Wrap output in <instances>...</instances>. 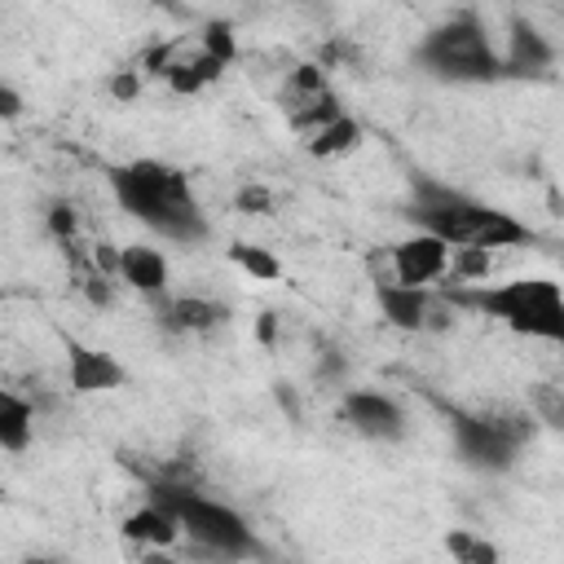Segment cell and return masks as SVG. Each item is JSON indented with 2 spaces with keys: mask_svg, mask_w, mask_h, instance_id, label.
I'll use <instances>...</instances> for the list:
<instances>
[{
  "mask_svg": "<svg viewBox=\"0 0 564 564\" xmlns=\"http://www.w3.org/2000/svg\"><path fill=\"white\" fill-rule=\"evenodd\" d=\"M441 295L454 308L494 317L520 339H542L564 348V286L551 278H507V282H471V286L441 282Z\"/></svg>",
  "mask_w": 564,
  "mask_h": 564,
  "instance_id": "4",
  "label": "cell"
},
{
  "mask_svg": "<svg viewBox=\"0 0 564 564\" xmlns=\"http://www.w3.org/2000/svg\"><path fill=\"white\" fill-rule=\"evenodd\" d=\"M555 62V48L551 40L524 18V13H511L507 18V48H502V75L507 79H538L546 75Z\"/></svg>",
  "mask_w": 564,
  "mask_h": 564,
  "instance_id": "12",
  "label": "cell"
},
{
  "mask_svg": "<svg viewBox=\"0 0 564 564\" xmlns=\"http://www.w3.org/2000/svg\"><path fill=\"white\" fill-rule=\"evenodd\" d=\"M260 339H273V313L260 317Z\"/></svg>",
  "mask_w": 564,
  "mask_h": 564,
  "instance_id": "27",
  "label": "cell"
},
{
  "mask_svg": "<svg viewBox=\"0 0 564 564\" xmlns=\"http://www.w3.org/2000/svg\"><path fill=\"white\" fill-rule=\"evenodd\" d=\"M66 383H70V392H79V397L115 392V388L128 383V370H123L110 352L70 339V344H66Z\"/></svg>",
  "mask_w": 564,
  "mask_h": 564,
  "instance_id": "13",
  "label": "cell"
},
{
  "mask_svg": "<svg viewBox=\"0 0 564 564\" xmlns=\"http://www.w3.org/2000/svg\"><path fill=\"white\" fill-rule=\"evenodd\" d=\"M145 502L163 507L176 524H181V538L189 542L194 555L203 560H220V564H238V560H256L264 555L256 529L220 498L212 494H198L189 480L176 476V467L167 471H145Z\"/></svg>",
  "mask_w": 564,
  "mask_h": 564,
  "instance_id": "3",
  "label": "cell"
},
{
  "mask_svg": "<svg viewBox=\"0 0 564 564\" xmlns=\"http://www.w3.org/2000/svg\"><path fill=\"white\" fill-rule=\"evenodd\" d=\"M44 229H48V238L62 242V247L79 242V216H75V203L53 198V203L44 207Z\"/></svg>",
  "mask_w": 564,
  "mask_h": 564,
  "instance_id": "22",
  "label": "cell"
},
{
  "mask_svg": "<svg viewBox=\"0 0 564 564\" xmlns=\"http://www.w3.org/2000/svg\"><path fill=\"white\" fill-rule=\"evenodd\" d=\"M234 203H238V212H251V216H264V212H273V194H269L264 185H242Z\"/></svg>",
  "mask_w": 564,
  "mask_h": 564,
  "instance_id": "24",
  "label": "cell"
},
{
  "mask_svg": "<svg viewBox=\"0 0 564 564\" xmlns=\"http://www.w3.org/2000/svg\"><path fill=\"white\" fill-rule=\"evenodd\" d=\"M106 185L123 216L150 229L163 242L198 247L212 234V220L189 185V176L163 159H128L106 167Z\"/></svg>",
  "mask_w": 564,
  "mask_h": 564,
  "instance_id": "2",
  "label": "cell"
},
{
  "mask_svg": "<svg viewBox=\"0 0 564 564\" xmlns=\"http://www.w3.org/2000/svg\"><path fill=\"white\" fill-rule=\"evenodd\" d=\"M220 70H225V66L198 48L194 57H185V62L176 57V62H172V70H167V84H172L176 93H198V88L216 84V79H220Z\"/></svg>",
  "mask_w": 564,
  "mask_h": 564,
  "instance_id": "18",
  "label": "cell"
},
{
  "mask_svg": "<svg viewBox=\"0 0 564 564\" xmlns=\"http://www.w3.org/2000/svg\"><path fill=\"white\" fill-rule=\"evenodd\" d=\"M449 260H454V251H449L441 238H432V234H410V238H401V242L392 247L388 269H392V278L405 282V286H441V278L449 273Z\"/></svg>",
  "mask_w": 564,
  "mask_h": 564,
  "instance_id": "11",
  "label": "cell"
},
{
  "mask_svg": "<svg viewBox=\"0 0 564 564\" xmlns=\"http://www.w3.org/2000/svg\"><path fill=\"white\" fill-rule=\"evenodd\" d=\"M414 66L441 84H498V79H507L502 75V48L494 44L485 18L471 9L436 22L414 44Z\"/></svg>",
  "mask_w": 564,
  "mask_h": 564,
  "instance_id": "5",
  "label": "cell"
},
{
  "mask_svg": "<svg viewBox=\"0 0 564 564\" xmlns=\"http://www.w3.org/2000/svg\"><path fill=\"white\" fill-rule=\"evenodd\" d=\"M361 145V123L352 119V115H339L335 123H326L322 132H313L308 141H304V150L313 154V159H335V154H348V150H357Z\"/></svg>",
  "mask_w": 564,
  "mask_h": 564,
  "instance_id": "17",
  "label": "cell"
},
{
  "mask_svg": "<svg viewBox=\"0 0 564 564\" xmlns=\"http://www.w3.org/2000/svg\"><path fill=\"white\" fill-rule=\"evenodd\" d=\"M282 106H286V123H291L304 141L344 115L339 93L330 88L322 62H304V66H295V70L286 75V84H282Z\"/></svg>",
  "mask_w": 564,
  "mask_h": 564,
  "instance_id": "8",
  "label": "cell"
},
{
  "mask_svg": "<svg viewBox=\"0 0 564 564\" xmlns=\"http://www.w3.org/2000/svg\"><path fill=\"white\" fill-rule=\"evenodd\" d=\"M538 419L533 410H516V405H494V410H449V436H454V454L471 467V471H511L520 449L538 436Z\"/></svg>",
  "mask_w": 564,
  "mask_h": 564,
  "instance_id": "6",
  "label": "cell"
},
{
  "mask_svg": "<svg viewBox=\"0 0 564 564\" xmlns=\"http://www.w3.org/2000/svg\"><path fill=\"white\" fill-rule=\"evenodd\" d=\"M31 436H35V401L4 388L0 392V445L9 454H22L31 445Z\"/></svg>",
  "mask_w": 564,
  "mask_h": 564,
  "instance_id": "15",
  "label": "cell"
},
{
  "mask_svg": "<svg viewBox=\"0 0 564 564\" xmlns=\"http://www.w3.org/2000/svg\"><path fill=\"white\" fill-rule=\"evenodd\" d=\"M18 115H22V93L4 79L0 84V119H18Z\"/></svg>",
  "mask_w": 564,
  "mask_h": 564,
  "instance_id": "25",
  "label": "cell"
},
{
  "mask_svg": "<svg viewBox=\"0 0 564 564\" xmlns=\"http://www.w3.org/2000/svg\"><path fill=\"white\" fill-rule=\"evenodd\" d=\"M207 57H216L220 66H229L238 57V40H234V26L229 22H207L203 26V44H198Z\"/></svg>",
  "mask_w": 564,
  "mask_h": 564,
  "instance_id": "23",
  "label": "cell"
},
{
  "mask_svg": "<svg viewBox=\"0 0 564 564\" xmlns=\"http://www.w3.org/2000/svg\"><path fill=\"white\" fill-rule=\"evenodd\" d=\"M375 304L383 313L388 326L405 330V335H423V330H445L454 322V304L441 295V286H405L392 273L375 278Z\"/></svg>",
  "mask_w": 564,
  "mask_h": 564,
  "instance_id": "7",
  "label": "cell"
},
{
  "mask_svg": "<svg viewBox=\"0 0 564 564\" xmlns=\"http://www.w3.org/2000/svg\"><path fill=\"white\" fill-rule=\"evenodd\" d=\"M229 260H234L238 269H247L251 278H260V282H278V278H282V264H278V256H269L264 247H251V242H234V247H229Z\"/></svg>",
  "mask_w": 564,
  "mask_h": 564,
  "instance_id": "20",
  "label": "cell"
},
{
  "mask_svg": "<svg viewBox=\"0 0 564 564\" xmlns=\"http://www.w3.org/2000/svg\"><path fill=\"white\" fill-rule=\"evenodd\" d=\"M401 216L414 225V234L441 238L449 251H498V247H529L538 234L511 216L498 203L476 198L471 189H458L449 181H436L427 172H410V198Z\"/></svg>",
  "mask_w": 564,
  "mask_h": 564,
  "instance_id": "1",
  "label": "cell"
},
{
  "mask_svg": "<svg viewBox=\"0 0 564 564\" xmlns=\"http://www.w3.org/2000/svg\"><path fill=\"white\" fill-rule=\"evenodd\" d=\"M529 410H533L538 423L564 432V388H555V383H533V388H529Z\"/></svg>",
  "mask_w": 564,
  "mask_h": 564,
  "instance_id": "21",
  "label": "cell"
},
{
  "mask_svg": "<svg viewBox=\"0 0 564 564\" xmlns=\"http://www.w3.org/2000/svg\"><path fill=\"white\" fill-rule=\"evenodd\" d=\"M119 533H123L128 542H141V546H172V542L181 538V524H176V520H172L163 507L141 502L132 516H123Z\"/></svg>",
  "mask_w": 564,
  "mask_h": 564,
  "instance_id": "16",
  "label": "cell"
},
{
  "mask_svg": "<svg viewBox=\"0 0 564 564\" xmlns=\"http://www.w3.org/2000/svg\"><path fill=\"white\" fill-rule=\"evenodd\" d=\"M22 564H66V560L62 555H26Z\"/></svg>",
  "mask_w": 564,
  "mask_h": 564,
  "instance_id": "26",
  "label": "cell"
},
{
  "mask_svg": "<svg viewBox=\"0 0 564 564\" xmlns=\"http://www.w3.org/2000/svg\"><path fill=\"white\" fill-rule=\"evenodd\" d=\"M445 551H449L458 564H498V560H502V551H498L494 542L476 538L471 529H449V533H445Z\"/></svg>",
  "mask_w": 564,
  "mask_h": 564,
  "instance_id": "19",
  "label": "cell"
},
{
  "mask_svg": "<svg viewBox=\"0 0 564 564\" xmlns=\"http://www.w3.org/2000/svg\"><path fill=\"white\" fill-rule=\"evenodd\" d=\"M339 419H344L357 436H366V441H388V445H397V441L410 432V419H405L401 401L388 397V392H375V388H348L344 401H339Z\"/></svg>",
  "mask_w": 564,
  "mask_h": 564,
  "instance_id": "9",
  "label": "cell"
},
{
  "mask_svg": "<svg viewBox=\"0 0 564 564\" xmlns=\"http://www.w3.org/2000/svg\"><path fill=\"white\" fill-rule=\"evenodd\" d=\"M119 282L128 286V291H137V295H145L150 304L154 300H163V295H172L167 291V256L159 251V247H145V242H128V247H119Z\"/></svg>",
  "mask_w": 564,
  "mask_h": 564,
  "instance_id": "14",
  "label": "cell"
},
{
  "mask_svg": "<svg viewBox=\"0 0 564 564\" xmlns=\"http://www.w3.org/2000/svg\"><path fill=\"white\" fill-rule=\"evenodd\" d=\"M150 308H154V326L167 339L212 335V330H225L229 317H234V308L225 300H207V295H163Z\"/></svg>",
  "mask_w": 564,
  "mask_h": 564,
  "instance_id": "10",
  "label": "cell"
}]
</instances>
